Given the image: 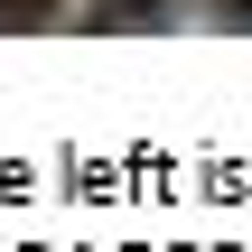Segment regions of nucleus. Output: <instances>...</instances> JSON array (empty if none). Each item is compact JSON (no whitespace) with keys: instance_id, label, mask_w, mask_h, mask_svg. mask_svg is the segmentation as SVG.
Here are the masks:
<instances>
[{"instance_id":"obj_1","label":"nucleus","mask_w":252,"mask_h":252,"mask_svg":"<svg viewBox=\"0 0 252 252\" xmlns=\"http://www.w3.org/2000/svg\"><path fill=\"white\" fill-rule=\"evenodd\" d=\"M84 28H168V0H84Z\"/></svg>"},{"instance_id":"obj_2","label":"nucleus","mask_w":252,"mask_h":252,"mask_svg":"<svg viewBox=\"0 0 252 252\" xmlns=\"http://www.w3.org/2000/svg\"><path fill=\"white\" fill-rule=\"evenodd\" d=\"M75 0H0V28H56Z\"/></svg>"}]
</instances>
